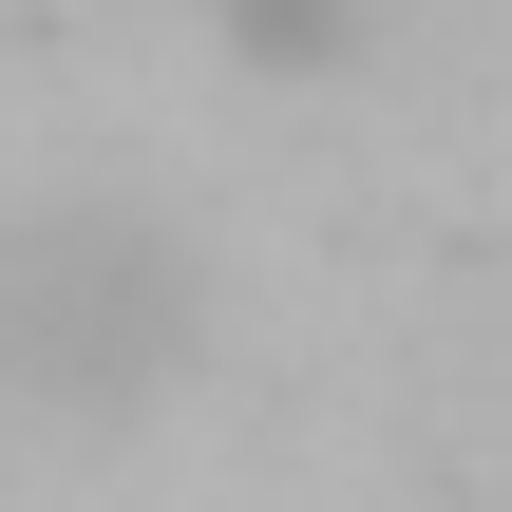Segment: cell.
<instances>
[{
  "label": "cell",
  "instance_id": "1",
  "mask_svg": "<svg viewBox=\"0 0 512 512\" xmlns=\"http://www.w3.org/2000/svg\"><path fill=\"white\" fill-rule=\"evenodd\" d=\"M190 342H209V266H190L171 209H133V190L0 209V399L19 418L114 437V418H152L190 380Z\"/></svg>",
  "mask_w": 512,
  "mask_h": 512
},
{
  "label": "cell",
  "instance_id": "2",
  "mask_svg": "<svg viewBox=\"0 0 512 512\" xmlns=\"http://www.w3.org/2000/svg\"><path fill=\"white\" fill-rule=\"evenodd\" d=\"M228 38H247V57H323V38H342V0H228Z\"/></svg>",
  "mask_w": 512,
  "mask_h": 512
}]
</instances>
